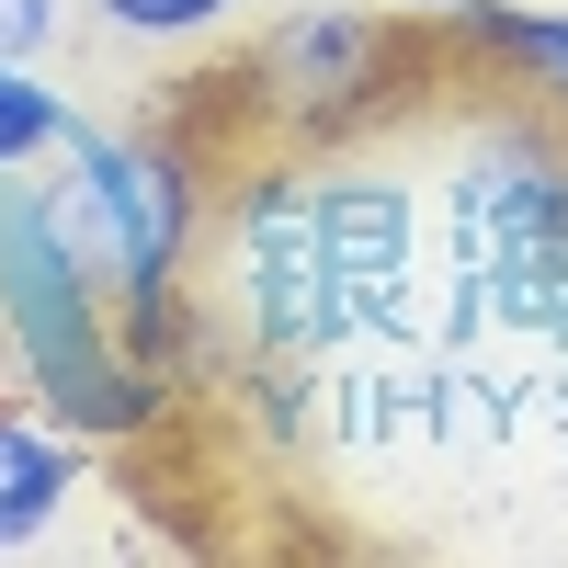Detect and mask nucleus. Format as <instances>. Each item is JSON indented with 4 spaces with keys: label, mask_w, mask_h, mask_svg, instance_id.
<instances>
[{
    "label": "nucleus",
    "mask_w": 568,
    "mask_h": 568,
    "mask_svg": "<svg viewBox=\"0 0 568 568\" xmlns=\"http://www.w3.org/2000/svg\"><path fill=\"white\" fill-rule=\"evenodd\" d=\"M45 205H58L69 251L91 262V284L114 296L125 342H149V329L182 307V262H194V240H205V160L182 149V136L69 125Z\"/></svg>",
    "instance_id": "obj_2"
},
{
    "label": "nucleus",
    "mask_w": 568,
    "mask_h": 568,
    "mask_svg": "<svg viewBox=\"0 0 568 568\" xmlns=\"http://www.w3.org/2000/svg\"><path fill=\"white\" fill-rule=\"evenodd\" d=\"M69 489H80V433L0 409V546H34L69 511Z\"/></svg>",
    "instance_id": "obj_7"
},
{
    "label": "nucleus",
    "mask_w": 568,
    "mask_h": 568,
    "mask_svg": "<svg viewBox=\"0 0 568 568\" xmlns=\"http://www.w3.org/2000/svg\"><path fill=\"white\" fill-rule=\"evenodd\" d=\"M69 34V0H0V58H45Z\"/></svg>",
    "instance_id": "obj_10"
},
{
    "label": "nucleus",
    "mask_w": 568,
    "mask_h": 568,
    "mask_svg": "<svg viewBox=\"0 0 568 568\" xmlns=\"http://www.w3.org/2000/svg\"><path fill=\"white\" fill-rule=\"evenodd\" d=\"M69 125H80V103L58 80H34V58H0V171H45L69 149Z\"/></svg>",
    "instance_id": "obj_8"
},
{
    "label": "nucleus",
    "mask_w": 568,
    "mask_h": 568,
    "mask_svg": "<svg viewBox=\"0 0 568 568\" xmlns=\"http://www.w3.org/2000/svg\"><path fill=\"white\" fill-rule=\"evenodd\" d=\"M398 12H433V23H444V12H455V0H398Z\"/></svg>",
    "instance_id": "obj_11"
},
{
    "label": "nucleus",
    "mask_w": 568,
    "mask_h": 568,
    "mask_svg": "<svg viewBox=\"0 0 568 568\" xmlns=\"http://www.w3.org/2000/svg\"><path fill=\"white\" fill-rule=\"evenodd\" d=\"M0 342H12L23 387L45 398V420L80 444H136L171 409V387L136 364L125 318L103 307V284L69 251L34 171H0Z\"/></svg>",
    "instance_id": "obj_1"
},
{
    "label": "nucleus",
    "mask_w": 568,
    "mask_h": 568,
    "mask_svg": "<svg viewBox=\"0 0 568 568\" xmlns=\"http://www.w3.org/2000/svg\"><path fill=\"white\" fill-rule=\"evenodd\" d=\"M227 284H240V318H251L262 353H307V342L353 329V296H342L329 216H318L307 171H262L240 194V216H227Z\"/></svg>",
    "instance_id": "obj_3"
},
{
    "label": "nucleus",
    "mask_w": 568,
    "mask_h": 568,
    "mask_svg": "<svg viewBox=\"0 0 568 568\" xmlns=\"http://www.w3.org/2000/svg\"><path fill=\"white\" fill-rule=\"evenodd\" d=\"M103 12V34H125V45H194V34H216L240 0H91Z\"/></svg>",
    "instance_id": "obj_9"
},
{
    "label": "nucleus",
    "mask_w": 568,
    "mask_h": 568,
    "mask_svg": "<svg viewBox=\"0 0 568 568\" xmlns=\"http://www.w3.org/2000/svg\"><path fill=\"white\" fill-rule=\"evenodd\" d=\"M387 69H398V23L364 12V0H307L262 45L273 125H307V136H353V114L387 91Z\"/></svg>",
    "instance_id": "obj_5"
},
{
    "label": "nucleus",
    "mask_w": 568,
    "mask_h": 568,
    "mask_svg": "<svg viewBox=\"0 0 568 568\" xmlns=\"http://www.w3.org/2000/svg\"><path fill=\"white\" fill-rule=\"evenodd\" d=\"M455 45L489 58L500 80H524L546 114H568V12H535V0H455Z\"/></svg>",
    "instance_id": "obj_6"
},
{
    "label": "nucleus",
    "mask_w": 568,
    "mask_h": 568,
    "mask_svg": "<svg viewBox=\"0 0 568 568\" xmlns=\"http://www.w3.org/2000/svg\"><path fill=\"white\" fill-rule=\"evenodd\" d=\"M444 227H455V273L489 251H524L568 227V125L546 114H489L466 136V160L444 182Z\"/></svg>",
    "instance_id": "obj_4"
}]
</instances>
